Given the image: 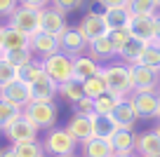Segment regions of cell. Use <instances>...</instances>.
<instances>
[{
	"instance_id": "6da1fadb",
	"label": "cell",
	"mask_w": 160,
	"mask_h": 157,
	"mask_svg": "<svg viewBox=\"0 0 160 157\" xmlns=\"http://www.w3.org/2000/svg\"><path fill=\"white\" fill-rule=\"evenodd\" d=\"M101 75L106 80V87H108V94L118 98H127L134 92V82H132V70L127 64H104L101 66Z\"/></svg>"
},
{
	"instance_id": "7a4b0ae2",
	"label": "cell",
	"mask_w": 160,
	"mask_h": 157,
	"mask_svg": "<svg viewBox=\"0 0 160 157\" xmlns=\"http://www.w3.org/2000/svg\"><path fill=\"white\" fill-rule=\"evenodd\" d=\"M42 148H45L47 157H71V155H75L78 141L66 131V127H54L45 134Z\"/></svg>"
},
{
	"instance_id": "3957f363",
	"label": "cell",
	"mask_w": 160,
	"mask_h": 157,
	"mask_svg": "<svg viewBox=\"0 0 160 157\" xmlns=\"http://www.w3.org/2000/svg\"><path fill=\"white\" fill-rule=\"evenodd\" d=\"M24 115L35 124L38 129H54L57 117H59V110H57L54 101H31L24 108Z\"/></svg>"
},
{
	"instance_id": "277c9868",
	"label": "cell",
	"mask_w": 160,
	"mask_h": 157,
	"mask_svg": "<svg viewBox=\"0 0 160 157\" xmlns=\"http://www.w3.org/2000/svg\"><path fill=\"white\" fill-rule=\"evenodd\" d=\"M40 12L42 10L19 5L10 17H7V26H12V28H17V31H21V33H26V35L33 38L35 33H40Z\"/></svg>"
},
{
	"instance_id": "5b68a950",
	"label": "cell",
	"mask_w": 160,
	"mask_h": 157,
	"mask_svg": "<svg viewBox=\"0 0 160 157\" xmlns=\"http://www.w3.org/2000/svg\"><path fill=\"white\" fill-rule=\"evenodd\" d=\"M42 68L57 84H64L68 80H73V59L68 54H64V52H57V54L42 59Z\"/></svg>"
},
{
	"instance_id": "8992f818",
	"label": "cell",
	"mask_w": 160,
	"mask_h": 157,
	"mask_svg": "<svg viewBox=\"0 0 160 157\" xmlns=\"http://www.w3.org/2000/svg\"><path fill=\"white\" fill-rule=\"evenodd\" d=\"M2 134H5V138H7L10 143L35 141V138H38V127H35V124L31 122V120L26 117L24 113H21L19 117H14L5 129H2Z\"/></svg>"
},
{
	"instance_id": "52a82bcc",
	"label": "cell",
	"mask_w": 160,
	"mask_h": 157,
	"mask_svg": "<svg viewBox=\"0 0 160 157\" xmlns=\"http://www.w3.org/2000/svg\"><path fill=\"white\" fill-rule=\"evenodd\" d=\"M59 47H61L64 54H68L71 59H75V56L87 54L90 42L85 40V35H82V31H80L78 26H68V28L59 35Z\"/></svg>"
},
{
	"instance_id": "ba28073f",
	"label": "cell",
	"mask_w": 160,
	"mask_h": 157,
	"mask_svg": "<svg viewBox=\"0 0 160 157\" xmlns=\"http://www.w3.org/2000/svg\"><path fill=\"white\" fill-rule=\"evenodd\" d=\"M132 103L139 120H158L160 113V96L158 92H132Z\"/></svg>"
},
{
	"instance_id": "9c48e42d",
	"label": "cell",
	"mask_w": 160,
	"mask_h": 157,
	"mask_svg": "<svg viewBox=\"0 0 160 157\" xmlns=\"http://www.w3.org/2000/svg\"><path fill=\"white\" fill-rule=\"evenodd\" d=\"M78 28L82 31L87 42H94L97 38H104V35L111 33L108 24H106V19H104V12H87V14L80 19Z\"/></svg>"
},
{
	"instance_id": "30bf717a",
	"label": "cell",
	"mask_w": 160,
	"mask_h": 157,
	"mask_svg": "<svg viewBox=\"0 0 160 157\" xmlns=\"http://www.w3.org/2000/svg\"><path fill=\"white\" fill-rule=\"evenodd\" d=\"M68 28V21H66V12H61L59 7L50 5L40 12V31L42 33H50L59 38L64 31Z\"/></svg>"
},
{
	"instance_id": "8fae6325",
	"label": "cell",
	"mask_w": 160,
	"mask_h": 157,
	"mask_svg": "<svg viewBox=\"0 0 160 157\" xmlns=\"http://www.w3.org/2000/svg\"><path fill=\"white\" fill-rule=\"evenodd\" d=\"M132 70V82H134V92H158L160 84V70H153L148 66H130Z\"/></svg>"
},
{
	"instance_id": "7c38bea8",
	"label": "cell",
	"mask_w": 160,
	"mask_h": 157,
	"mask_svg": "<svg viewBox=\"0 0 160 157\" xmlns=\"http://www.w3.org/2000/svg\"><path fill=\"white\" fill-rule=\"evenodd\" d=\"M0 96L5 98V101H10L12 106L21 108V110H24L26 106L33 101V94H31V84L21 82V80H14V82H10L7 87H2V89H0Z\"/></svg>"
},
{
	"instance_id": "4fadbf2b",
	"label": "cell",
	"mask_w": 160,
	"mask_h": 157,
	"mask_svg": "<svg viewBox=\"0 0 160 157\" xmlns=\"http://www.w3.org/2000/svg\"><path fill=\"white\" fill-rule=\"evenodd\" d=\"M31 52L35 54V59H47V56L57 54V52H61L59 47V38L57 35H50V33H35L33 38H31Z\"/></svg>"
},
{
	"instance_id": "5bb4252c",
	"label": "cell",
	"mask_w": 160,
	"mask_h": 157,
	"mask_svg": "<svg viewBox=\"0 0 160 157\" xmlns=\"http://www.w3.org/2000/svg\"><path fill=\"white\" fill-rule=\"evenodd\" d=\"M111 117L115 120V124H118L120 129H132V131H134L137 122H139V115H137L134 103H132L130 96L122 98V101L118 103V108L113 110V115H111Z\"/></svg>"
},
{
	"instance_id": "9a60e30c",
	"label": "cell",
	"mask_w": 160,
	"mask_h": 157,
	"mask_svg": "<svg viewBox=\"0 0 160 157\" xmlns=\"http://www.w3.org/2000/svg\"><path fill=\"white\" fill-rule=\"evenodd\" d=\"M99 73H101V64L94 61L90 54H82V56L73 59V80L75 82H85V80L94 78Z\"/></svg>"
},
{
	"instance_id": "2e32d148",
	"label": "cell",
	"mask_w": 160,
	"mask_h": 157,
	"mask_svg": "<svg viewBox=\"0 0 160 157\" xmlns=\"http://www.w3.org/2000/svg\"><path fill=\"white\" fill-rule=\"evenodd\" d=\"M31 94H33V101H54V98L59 96V84L47 73H42L31 84Z\"/></svg>"
},
{
	"instance_id": "e0dca14e",
	"label": "cell",
	"mask_w": 160,
	"mask_h": 157,
	"mask_svg": "<svg viewBox=\"0 0 160 157\" xmlns=\"http://www.w3.org/2000/svg\"><path fill=\"white\" fill-rule=\"evenodd\" d=\"M130 33L144 42H155V17H139L132 14Z\"/></svg>"
},
{
	"instance_id": "ac0fdd59",
	"label": "cell",
	"mask_w": 160,
	"mask_h": 157,
	"mask_svg": "<svg viewBox=\"0 0 160 157\" xmlns=\"http://www.w3.org/2000/svg\"><path fill=\"white\" fill-rule=\"evenodd\" d=\"M66 131L75 138L78 143H85L87 138L94 136V122L92 117H82V115H73L66 124Z\"/></svg>"
},
{
	"instance_id": "d6986e66",
	"label": "cell",
	"mask_w": 160,
	"mask_h": 157,
	"mask_svg": "<svg viewBox=\"0 0 160 157\" xmlns=\"http://www.w3.org/2000/svg\"><path fill=\"white\" fill-rule=\"evenodd\" d=\"M87 54L101 64V61H108V59H113V56H118V52H115V45H113V40H111V35H104V38H97L94 42H90Z\"/></svg>"
},
{
	"instance_id": "ffe728a7",
	"label": "cell",
	"mask_w": 160,
	"mask_h": 157,
	"mask_svg": "<svg viewBox=\"0 0 160 157\" xmlns=\"http://www.w3.org/2000/svg\"><path fill=\"white\" fill-rule=\"evenodd\" d=\"M153 152H160V134L155 131V127L137 134V155L146 157Z\"/></svg>"
},
{
	"instance_id": "44dd1931",
	"label": "cell",
	"mask_w": 160,
	"mask_h": 157,
	"mask_svg": "<svg viewBox=\"0 0 160 157\" xmlns=\"http://www.w3.org/2000/svg\"><path fill=\"white\" fill-rule=\"evenodd\" d=\"M151 42H144V40H139V38H134L132 35V40L125 45V47L120 49V59H122V64H127V66H137L141 61V56H144V52H146V47H148Z\"/></svg>"
},
{
	"instance_id": "7402d4cb",
	"label": "cell",
	"mask_w": 160,
	"mask_h": 157,
	"mask_svg": "<svg viewBox=\"0 0 160 157\" xmlns=\"http://www.w3.org/2000/svg\"><path fill=\"white\" fill-rule=\"evenodd\" d=\"M80 148H82V157H113V145H111V141L99 138V136L87 138L85 143H80Z\"/></svg>"
},
{
	"instance_id": "603a6c76",
	"label": "cell",
	"mask_w": 160,
	"mask_h": 157,
	"mask_svg": "<svg viewBox=\"0 0 160 157\" xmlns=\"http://www.w3.org/2000/svg\"><path fill=\"white\" fill-rule=\"evenodd\" d=\"M104 19L108 24V31H122L130 28L132 12L130 7H111V10H104Z\"/></svg>"
},
{
	"instance_id": "cb8c5ba5",
	"label": "cell",
	"mask_w": 160,
	"mask_h": 157,
	"mask_svg": "<svg viewBox=\"0 0 160 157\" xmlns=\"http://www.w3.org/2000/svg\"><path fill=\"white\" fill-rule=\"evenodd\" d=\"M111 145H113V152H137V134L132 129H120L113 138H111Z\"/></svg>"
},
{
	"instance_id": "d4e9b609",
	"label": "cell",
	"mask_w": 160,
	"mask_h": 157,
	"mask_svg": "<svg viewBox=\"0 0 160 157\" xmlns=\"http://www.w3.org/2000/svg\"><path fill=\"white\" fill-rule=\"evenodd\" d=\"M31 47V35L21 33V31L7 26L5 28V42H2V52H12V49H28Z\"/></svg>"
},
{
	"instance_id": "484cf974",
	"label": "cell",
	"mask_w": 160,
	"mask_h": 157,
	"mask_svg": "<svg viewBox=\"0 0 160 157\" xmlns=\"http://www.w3.org/2000/svg\"><path fill=\"white\" fill-rule=\"evenodd\" d=\"M92 122H94V136L106 138V141H111V138L120 131V127L115 124V120L111 117V115H108V117H104V115H94Z\"/></svg>"
},
{
	"instance_id": "4316f807",
	"label": "cell",
	"mask_w": 160,
	"mask_h": 157,
	"mask_svg": "<svg viewBox=\"0 0 160 157\" xmlns=\"http://www.w3.org/2000/svg\"><path fill=\"white\" fill-rule=\"evenodd\" d=\"M2 59L19 70V68H24V66H28L31 61H35V54L31 52V47L28 49H12V52H2Z\"/></svg>"
},
{
	"instance_id": "83f0119b",
	"label": "cell",
	"mask_w": 160,
	"mask_h": 157,
	"mask_svg": "<svg viewBox=\"0 0 160 157\" xmlns=\"http://www.w3.org/2000/svg\"><path fill=\"white\" fill-rule=\"evenodd\" d=\"M59 96L64 98V101H68L71 106H73V103H78L80 98L85 96V89H82V82H75V80H68V82L59 84Z\"/></svg>"
},
{
	"instance_id": "f1b7e54d",
	"label": "cell",
	"mask_w": 160,
	"mask_h": 157,
	"mask_svg": "<svg viewBox=\"0 0 160 157\" xmlns=\"http://www.w3.org/2000/svg\"><path fill=\"white\" fill-rule=\"evenodd\" d=\"M17 157H45V148H42V141H24V143H12Z\"/></svg>"
},
{
	"instance_id": "f546056e",
	"label": "cell",
	"mask_w": 160,
	"mask_h": 157,
	"mask_svg": "<svg viewBox=\"0 0 160 157\" xmlns=\"http://www.w3.org/2000/svg\"><path fill=\"white\" fill-rule=\"evenodd\" d=\"M82 89H85V96H90V98H99V96H104V94H108V87H106V80H104V75H94V78H90V80H85L82 82Z\"/></svg>"
},
{
	"instance_id": "4dcf8cb0",
	"label": "cell",
	"mask_w": 160,
	"mask_h": 157,
	"mask_svg": "<svg viewBox=\"0 0 160 157\" xmlns=\"http://www.w3.org/2000/svg\"><path fill=\"white\" fill-rule=\"evenodd\" d=\"M130 12L139 17H155L160 12L158 0H130Z\"/></svg>"
},
{
	"instance_id": "1f68e13d",
	"label": "cell",
	"mask_w": 160,
	"mask_h": 157,
	"mask_svg": "<svg viewBox=\"0 0 160 157\" xmlns=\"http://www.w3.org/2000/svg\"><path fill=\"white\" fill-rule=\"evenodd\" d=\"M122 101V98L113 96V94H104V96L94 98V110L97 115H104V117H108V115H113V110L118 108V103Z\"/></svg>"
},
{
	"instance_id": "d6a6232c",
	"label": "cell",
	"mask_w": 160,
	"mask_h": 157,
	"mask_svg": "<svg viewBox=\"0 0 160 157\" xmlns=\"http://www.w3.org/2000/svg\"><path fill=\"white\" fill-rule=\"evenodd\" d=\"M42 73H45V68H42V61L35 59V61H31L28 66L19 68V80H21V82H26V84H33Z\"/></svg>"
},
{
	"instance_id": "836d02e7",
	"label": "cell",
	"mask_w": 160,
	"mask_h": 157,
	"mask_svg": "<svg viewBox=\"0 0 160 157\" xmlns=\"http://www.w3.org/2000/svg\"><path fill=\"white\" fill-rule=\"evenodd\" d=\"M24 113L21 108H17V106H12L10 101H5V98L0 96V129H5L7 124L12 122L14 117H19V115Z\"/></svg>"
},
{
	"instance_id": "e575fe53",
	"label": "cell",
	"mask_w": 160,
	"mask_h": 157,
	"mask_svg": "<svg viewBox=\"0 0 160 157\" xmlns=\"http://www.w3.org/2000/svg\"><path fill=\"white\" fill-rule=\"evenodd\" d=\"M139 64L148 66V68H153V70H160V45L158 42H151L148 47H146V52H144Z\"/></svg>"
},
{
	"instance_id": "d590c367",
	"label": "cell",
	"mask_w": 160,
	"mask_h": 157,
	"mask_svg": "<svg viewBox=\"0 0 160 157\" xmlns=\"http://www.w3.org/2000/svg\"><path fill=\"white\" fill-rule=\"evenodd\" d=\"M14 80H19V70L12 64H7L5 59H0V89L7 87V84L14 82Z\"/></svg>"
},
{
	"instance_id": "8d00e7d4",
	"label": "cell",
	"mask_w": 160,
	"mask_h": 157,
	"mask_svg": "<svg viewBox=\"0 0 160 157\" xmlns=\"http://www.w3.org/2000/svg\"><path fill=\"white\" fill-rule=\"evenodd\" d=\"M73 115H82V117H94V115H97V110H94V98L82 96L78 103H73Z\"/></svg>"
},
{
	"instance_id": "74e56055",
	"label": "cell",
	"mask_w": 160,
	"mask_h": 157,
	"mask_svg": "<svg viewBox=\"0 0 160 157\" xmlns=\"http://www.w3.org/2000/svg\"><path fill=\"white\" fill-rule=\"evenodd\" d=\"M111 40H113V45H115V52L120 54V49L125 47L127 42L132 40V33H130V28H122V31H111Z\"/></svg>"
},
{
	"instance_id": "f35d334b",
	"label": "cell",
	"mask_w": 160,
	"mask_h": 157,
	"mask_svg": "<svg viewBox=\"0 0 160 157\" xmlns=\"http://www.w3.org/2000/svg\"><path fill=\"white\" fill-rule=\"evenodd\" d=\"M52 5L54 7H59L61 12H75V10H80V7L85 5V0H52Z\"/></svg>"
},
{
	"instance_id": "ab89813d",
	"label": "cell",
	"mask_w": 160,
	"mask_h": 157,
	"mask_svg": "<svg viewBox=\"0 0 160 157\" xmlns=\"http://www.w3.org/2000/svg\"><path fill=\"white\" fill-rule=\"evenodd\" d=\"M19 7V0H0V17H10Z\"/></svg>"
},
{
	"instance_id": "60d3db41",
	"label": "cell",
	"mask_w": 160,
	"mask_h": 157,
	"mask_svg": "<svg viewBox=\"0 0 160 157\" xmlns=\"http://www.w3.org/2000/svg\"><path fill=\"white\" fill-rule=\"evenodd\" d=\"M19 5L35 7V10H45V7H50V5H52V0H19Z\"/></svg>"
},
{
	"instance_id": "b9f144b4",
	"label": "cell",
	"mask_w": 160,
	"mask_h": 157,
	"mask_svg": "<svg viewBox=\"0 0 160 157\" xmlns=\"http://www.w3.org/2000/svg\"><path fill=\"white\" fill-rule=\"evenodd\" d=\"M104 10H111V7H130V0H97Z\"/></svg>"
},
{
	"instance_id": "7bdbcfd3",
	"label": "cell",
	"mask_w": 160,
	"mask_h": 157,
	"mask_svg": "<svg viewBox=\"0 0 160 157\" xmlns=\"http://www.w3.org/2000/svg\"><path fill=\"white\" fill-rule=\"evenodd\" d=\"M0 157H17V152L12 145H7V148H0Z\"/></svg>"
},
{
	"instance_id": "ee69618b",
	"label": "cell",
	"mask_w": 160,
	"mask_h": 157,
	"mask_svg": "<svg viewBox=\"0 0 160 157\" xmlns=\"http://www.w3.org/2000/svg\"><path fill=\"white\" fill-rule=\"evenodd\" d=\"M155 42H160V12L155 14Z\"/></svg>"
},
{
	"instance_id": "f6af8a7d",
	"label": "cell",
	"mask_w": 160,
	"mask_h": 157,
	"mask_svg": "<svg viewBox=\"0 0 160 157\" xmlns=\"http://www.w3.org/2000/svg\"><path fill=\"white\" fill-rule=\"evenodd\" d=\"M5 28H7V26L0 24V52H2V42H5Z\"/></svg>"
},
{
	"instance_id": "bcb514c9",
	"label": "cell",
	"mask_w": 160,
	"mask_h": 157,
	"mask_svg": "<svg viewBox=\"0 0 160 157\" xmlns=\"http://www.w3.org/2000/svg\"><path fill=\"white\" fill-rule=\"evenodd\" d=\"M113 157H139L137 152H127V155H122V152H113Z\"/></svg>"
},
{
	"instance_id": "7dc6e473",
	"label": "cell",
	"mask_w": 160,
	"mask_h": 157,
	"mask_svg": "<svg viewBox=\"0 0 160 157\" xmlns=\"http://www.w3.org/2000/svg\"><path fill=\"white\" fill-rule=\"evenodd\" d=\"M146 157H160V152H153V155H146Z\"/></svg>"
},
{
	"instance_id": "c3c4849f",
	"label": "cell",
	"mask_w": 160,
	"mask_h": 157,
	"mask_svg": "<svg viewBox=\"0 0 160 157\" xmlns=\"http://www.w3.org/2000/svg\"><path fill=\"white\" fill-rule=\"evenodd\" d=\"M155 131H158V134H160V122H158V124H155Z\"/></svg>"
},
{
	"instance_id": "681fc988",
	"label": "cell",
	"mask_w": 160,
	"mask_h": 157,
	"mask_svg": "<svg viewBox=\"0 0 160 157\" xmlns=\"http://www.w3.org/2000/svg\"><path fill=\"white\" fill-rule=\"evenodd\" d=\"M158 96H160V84H158Z\"/></svg>"
},
{
	"instance_id": "f907efd6",
	"label": "cell",
	"mask_w": 160,
	"mask_h": 157,
	"mask_svg": "<svg viewBox=\"0 0 160 157\" xmlns=\"http://www.w3.org/2000/svg\"><path fill=\"white\" fill-rule=\"evenodd\" d=\"M158 122H160V113H158Z\"/></svg>"
},
{
	"instance_id": "816d5d0a",
	"label": "cell",
	"mask_w": 160,
	"mask_h": 157,
	"mask_svg": "<svg viewBox=\"0 0 160 157\" xmlns=\"http://www.w3.org/2000/svg\"><path fill=\"white\" fill-rule=\"evenodd\" d=\"M0 59H2V52H0Z\"/></svg>"
},
{
	"instance_id": "f5cc1de1",
	"label": "cell",
	"mask_w": 160,
	"mask_h": 157,
	"mask_svg": "<svg viewBox=\"0 0 160 157\" xmlns=\"http://www.w3.org/2000/svg\"><path fill=\"white\" fill-rule=\"evenodd\" d=\"M71 157H78V155H71Z\"/></svg>"
},
{
	"instance_id": "db71d44e",
	"label": "cell",
	"mask_w": 160,
	"mask_h": 157,
	"mask_svg": "<svg viewBox=\"0 0 160 157\" xmlns=\"http://www.w3.org/2000/svg\"><path fill=\"white\" fill-rule=\"evenodd\" d=\"M158 5H160V0H158Z\"/></svg>"
},
{
	"instance_id": "11a10c76",
	"label": "cell",
	"mask_w": 160,
	"mask_h": 157,
	"mask_svg": "<svg viewBox=\"0 0 160 157\" xmlns=\"http://www.w3.org/2000/svg\"><path fill=\"white\" fill-rule=\"evenodd\" d=\"M158 45H160V42H158Z\"/></svg>"
},
{
	"instance_id": "9f6ffc18",
	"label": "cell",
	"mask_w": 160,
	"mask_h": 157,
	"mask_svg": "<svg viewBox=\"0 0 160 157\" xmlns=\"http://www.w3.org/2000/svg\"><path fill=\"white\" fill-rule=\"evenodd\" d=\"M45 157H47V155H45Z\"/></svg>"
}]
</instances>
